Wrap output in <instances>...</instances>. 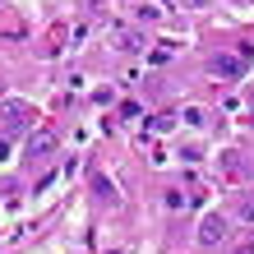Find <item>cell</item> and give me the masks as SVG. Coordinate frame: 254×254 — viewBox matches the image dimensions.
<instances>
[{"instance_id":"8","label":"cell","mask_w":254,"mask_h":254,"mask_svg":"<svg viewBox=\"0 0 254 254\" xmlns=\"http://www.w3.org/2000/svg\"><path fill=\"white\" fill-rule=\"evenodd\" d=\"M250 116H254V93H250Z\"/></svg>"},{"instance_id":"3","label":"cell","mask_w":254,"mask_h":254,"mask_svg":"<svg viewBox=\"0 0 254 254\" xmlns=\"http://www.w3.org/2000/svg\"><path fill=\"white\" fill-rule=\"evenodd\" d=\"M213 74H217V79H241L245 61H241V56H213Z\"/></svg>"},{"instance_id":"2","label":"cell","mask_w":254,"mask_h":254,"mask_svg":"<svg viewBox=\"0 0 254 254\" xmlns=\"http://www.w3.org/2000/svg\"><path fill=\"white\" fill-rule=\"evenodd\" d=\"M28 121H33V111H28L23 102H5V107H0V129L5 134H19Z\"/></svg>"},{"instance_id":"6","label":"cell","mask_w":254,"mask_h":254,"mask_svg":"<svg viewBox=\"0 0 254 254\" xmlns=\"http://www.w3.org/2000/svg\"><path fill=\"white\" fill-rule=\"evenodd\" d=\"M241 217H245V222H254V199H241Z\"/></svg>"},{"instance_id":"1","label":"cell","mask_w":254,"mask_h":254,"mask_svg":"<svg viewBox=\"0 0 254 254\" xmlns=\"http://www.w3.org/2000/svg\"><path fill=\"white\" fill-rule=\"evenodd\" d=\"M227 217H222V213H208L203 222H199V245H208V250H213V245H222V241H227Z\"/></svg>"},{"instance_id":"7","label":"cell","mask_w":254,"mask_h":254,"mask_svg":"<svg viewBox=\"0 0 254 254\" xmlns=\"http://www.w3.org/2000/svg\"><path fill=\"white\" fill-rule=\"evenodd\" d=\"M236 254H254V245H241V250H236Z\"/></svg>"},{"instance_id":"4","label":"cell","mask_w":254,"mask_h":254,"mask_svg":"<svg viewBox=\"0 0 254 254\" xmlns=\"http://www.w3.org/2000/svg\"><path fill=\"white\" fill-rule=\"evenodd\" d=\"M51 148H56V134H51V129H37L33 139H28V153H23V157H28V162H37V157H47Z\"/></svg>"},{"instance_id":"5","label":"cell","mask_w":254,"mask_h":254,"mask_svg":"<svg viewBox=\"0 0 254 254\" xmlns=\"http://www.w3.org/2000/svg\"><path fill=\"white\" fill-rule=\"evenodd\" d=\"M97 199H107V203H116V190H111V181H107V176H97Z\"/></svg>"}]
</instances>
